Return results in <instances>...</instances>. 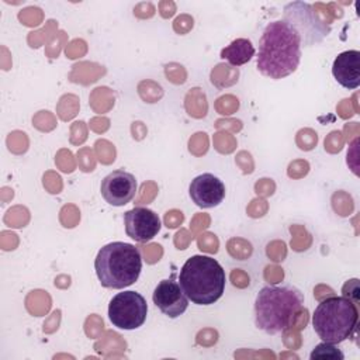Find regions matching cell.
<instances>
[{"instance_id":"cell-11","label":"cell","mask_w":360,"mask_h":360,"mask_svg":"<svg viewBox=\"0 0 360 360\" xmlns=\"http://www.w3.org/2000/svg\"><path fill=\"white\" fill-rule=\"evenodd\" d=\"M193 202L200 208H212L222 202L225 197V186L212 173H202L194 177L188 187Z\"/></svg>"},{"instance_id":"cell-5","label":"cell","mask_w":360,"mask_h":360,"mask_svg":"<svg viewBox=\"0 0 360 360\" xmlns=\"http://www.w3.org/2000/svg\"><path fill=\"white\" fill-rule=\"evenodd\" d=\"M359 309L349 297L322 300L312 315V326L322 342L338 345L350 338L357 326Z\"/></svg>"},{"instance_id":"cell-4","label":"cell","mask_w":360,"mask_h":360,"mask_svg":"<svg viewBox=\"0 0 360 360\" xmlns=\"http://www.w3.org/2000/svg\"><path fill=\"white\" fill-rule=\"evenodd\" d=\"M94 270L103 287L121 290L138 280L142 270V257L134 245L111 242L98 250L94 259Z\"/></svg>"},{"instance_id":"cell-7","label":"cell","mask_w":360,"mask_h":360,"mask_svg":"<svg viewBox=\"0 0 360 360\" xmlns=\"http://www.w3.org/2000/svg\"><path fill=\"white\" fill-rule=\"evenodd\" d=\"M146 300L136 291L118 292L108 304V319L118 329H138L146 321Z\"/></svg>"},{"instance_id":"cell-9","label":"cell","mask_w":360,"mask_h":360,"mask_svg":"<svg viewBox=\"0 0 360 360\" xmlns=\"http://www.w3.org/2000/svg\"><path fill=\"white\" fill-rule=\"evenodd\" d=\"M153 304L169 318H177L183 315L188 307V298L186 297L179 281H174V274L170 278L159 281L152 295Z\"/></svg>"},{"instance_id":"cell-2","label":"cell","mask_w":360,"mask_h":360,"mask_svg":"<svg viewBox=\"0 0 360 360\" xmlns=\"http://www.w3.org/2000/svg\"><path fill=\"white\" fill-rule=\"evenodd\" d=\"M304 309V294L294 285H266L255 300V325L267 335L287 330Z\"/></svg>"},{"instance_id":"cell-14","label":"cell","mask_w":360,"mask_h":360,"mask_svg":"<svg viewBox=\"0 0 360 360\" xmlns=\"http://www.w3.org/2000/svg\"><path fill=\"white\" fill-rule=\"evenodd\" d=\"M309 359L311 360H315V359H339V360H343L345 354L335 345L322 342V343L315 346V349L309 354Z\"/></svg>"},{"instance_id":"cell-3","label":"cell","mask_w":360,"mask_h":360,"mask_svg":"<svg viewBox=\"0 0 360 360\" xmlns=\"http://www.w3.org/2000/svg\"><path fill=\"white\" fill-rule=\"evenodd\" d=\"M225 270L212 257L194 255L186 260L179 273V284L188 301L195 305L217 302L225 290Z\"/></svg>"},{"instance_id":"cell-6","label":"cell","mask_w":360,"mask_h":360,"mask_svg":"<svg viewBox=\"0 0 360 360\" xmlns=\"http://www.w3.org/2000/svg\"><path fill=\"white\" fill-rule=\"evenodd\" d=\"M283 20L297 31L301 39V46L319 44L330 32V27L321 20L314 6L309 3L292 1L285 4Z\"/></svg>"},{"instance_id":"cell-8","label":"cell","mask_w":360,"mask_h":360,"mask_svg":"<svg viewBox=\"0 0 360 360\" xmlns=\"http://www.w3.org/2000/svg\"><path fill=\"white\" fill-rule=\"evenodd\" d=\"M100 191L110 205L122 207L135 197L136 179L129 172L114 170L101 180Z\"/></svg>"},{"instance_id":"cell-12","label":"cell","mask_w":360,"mask_h":360,"mask_svg":"<svg viewBox=\"0 0 360 360\" xmlns=\"http://www.w3.org/2000/svg\"><path fill=\"white\" fill-rule=\"evenodd\" d=\"M332 75L342 87L357 89L360 86V52L357 49L340 52L333 60Z\"/></svg>"},{"instance_id":"cell-10","label":"cell","mask_w":360,"mask_h":360,"mask_svg":"<svg viewBox=\"0 0 360 360\" xmlns=\"http://www.w3.org/2000/svg\"><path fill=\"white\" fill-rule=\"evenodd\" d=\"M124 225L127 235L139 242L153 239L160 231V219L158 214L145 207H135L124 214Z\"/></svg>"},{"instance_id":"cell-13","label":"cell","mask_w":360,"mask_h":360,"mask_svg":"<svg viewBox=\"0 0 360 360\" xmlns=\"http://www.w3.org/2000/svg\"><path fill=\"white\" fill-rule=\"evenodd\" d=\"M255 46L246 38H236L221 51V58L233 66H240L255 56Z\"/></svg>"},{"instance_id":"cell-1","label":"cell","mask_w":360,"mask_h":360,"mask_svg":"<svg viewBox=\"0 0 360 360\" xmlns=\"http://www.w3.org/2000/svg\"><path fill=\"white\" fill-rule=\"evenodd\" d=\"M301 60V39L284 20L266 25L259 39L257 70L270 79H283L297 70Z\"/></svg>"}]
</instances>
